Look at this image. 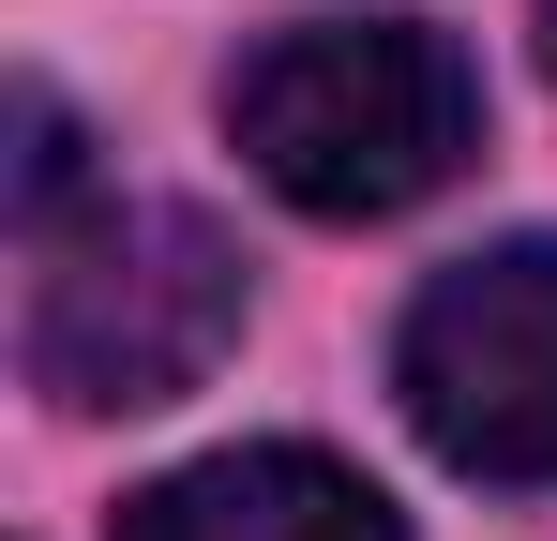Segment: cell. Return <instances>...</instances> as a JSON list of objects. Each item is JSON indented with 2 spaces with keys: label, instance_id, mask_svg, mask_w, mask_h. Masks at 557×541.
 <instances>
[{
  "label": "cell",
  "instance_id": "1",
  "mask_svg": "<svg viewBox=\"0 0 557 541\" xmlns=\"http://www.w3.org/2000/svg\"><path fill=\"white\" fill-rule=\"evenodd\" d=\"M226 136H242V166L272 180L286 211L376 226V211H422V196L482 151V76H467L453 30L317 15V30H272V46L226 76Z\"/></svg>",
  "mask_w": 557,
  "mask_h": 541
},
{
  "label": "cell",
  "instance_id": "2",
  "mask_svg": "<svg viewBox=\"0 0 557 541\" xmlns=\"http://www.w3.org/2000/svg\"><path fill=\"white\" fill-rule=\"evenodd\" d=\"M242 347V256L211 211L91 196L30 226V391L46 406H182Z\"/></svg>",
  "mask_w": 557,
  "mask_h": 541
},
{
  "label": "cell",
  "instance_id": "3",
  "mask_svg": "<svg viewBox=\"0 0 557 541\" xmlns=\"http://www.w3.org/2000/svg\"><path fill=\"white\" fill-rule=\"evenodd\" d=\"M392 391H407L437 466L543 496L557 481V241L453 256L392 331Z\"/></svg>",
  "mask_w": 557,
  "mask_h": 541
},
{
  "label": "cell",
  "instance_id": "4",
  "mask_svg": "<svg viewBox=\"0 0 557 541\" xmlns=\"http://www.w3.org/2000/svg\"><path fill=\"white\" fill-rule=\"evenodd\" d=\"M121 541H407V527H392V496L362 466H332L301 437H257V451H211V466H166L121 512Z\"/></svg>",
  "mask_w": 557,
  "mask_h": 541
},
{
  "label": "cell",
  "instance_id": "5",
  "mask_svg": "<svg viewBox=\"0 0 557 541\" xmlns=\"http://www.w3.org/2000/svg\"><path fill=\"white\" fill-rule=\"evenodd\" d=\"M15 211L30 226L76 211V121H61V90H15Z\"/></svg>",
  "mask_w": 557,
  "mask_h": 541
},
{
  "label": "cell",
  "instance_id": "6",
  "mask_svg": "<svg viewBox=\"0 0 557 541\" xmlns=\"http://www.w3.org/2000/svg\"><path fill=\"white\" fill-rule=\"evenodd\" d=\"M543 76H557V0H543Z\"/></svg>",
  "mask_w": 557,
  "mask_h": 541
}]
</instances>
